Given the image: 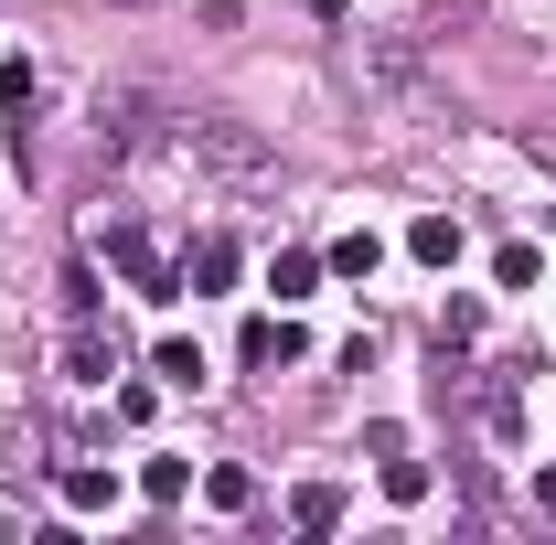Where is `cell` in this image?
Listing matches in <instances>:
<instances>
[{
	"instance_id": "8992f818",
	"label": "cell",
	"mask_w": 556,
	"mask_h": 545,
	"mask_svg": "<svg viewBox=\"0 0 556 545\" xmlns=\"http://www.w3.org/2000/svg\"><path fill=\"white\" fill-rule=\"evenodd\" d=\"M289 524H300V535H332V524H343V492H332V481H300V492H289Z\"/></svg>"
},
{
	"instance_id": "5bb4252c",
	"label": "cell",
	"mask_w": 556,
	"mask_h": 545,
	"mask_svg": "<svg viewBox=\"0 0 556 545\" xmlns=\"http://www.w3.org/2000/svg\"><path fill=\"white\" fill-rule=\"evenodd\" d=\"M204 503H214V514H247V503H257V481H247V471H236V460H225V471L204 481Z\"/></svg>"
},
{
	"instance_id": "3957f363",
	"label": "cell",
	"mask_w": 556,
	"mask_h": 545,
	"mask_svg": "<svg viewBox=\"0 0 556 545\" xmlns=\"http://www.w3.org/2000/svg\"><path fill=\"white\" fill-rule=\"evenodd\" d=\"M108 268L129 278L139 300H182V278H172V257H161V246H150L139 225H118V236H108Z\"/></svg>"
},
{
	"instance_id": "52a82bcc",
	"label": "cell",
	"mask_w": 556,
	"mask_h": 545,
	"mask_svg": "<svg viewBox=\"0 0 556 545\" xmlns=\"http://www.w3.org/2000/svg\"><path fill=\"white\" fill-rule=\"evenodd\" d=\"M407 257H417V268H450V257H460V225H450V214H417V225H407Z\"/></svg>"
},
{
	"instance_id": "7c38bea8",
	"label": "cell",
	"mask_w": 556,
	"mask_h": 545,
	"mask_svg": "<svg viewBox=\"0 0 556 545\" xmlns=\"http://www.w3.org/2000/svg\"><path fill=\"white\" fill-rule=\"evenodd\" d=\"M375 257H386L375 236H332V257H321V268H332V278H375Z\"/></svg>"
},
{
	"instance_id": "30bf717a",
	"label": "cell",
	"mask_w": 556,
	"mask_h": 545,
	"mask_svg": "<svg viewBox=\"0 0 556 545\" xmlns=\"http://www.w3.org/2000/svg\"><path fill=\"white\" fill-rule=\"evenodd\" d=\"M268 289H278V300H311V289H321V257H311V246H289V257L268 268Z\"/></svg>"
},
{
	"instance_id": "9a60e30c",
	"label": "cell",
	"mask_w": 556,
	"mask_h": 545,
	"mask_svg": "<svg viewBox=\"0 0 556 545\" xmlns=\"http://www.w3.org/2000/svg\"><path fill=\"white\" fill-rule=\"evenodd\" d=\"M65 503H75V514H108V503H118V481H108V471H65Z\"/></svg>"
},
{
	"instance_id": "277c9868",
	"label": "cell",
	"mask_w": 556,
	"mask_h": 545,
	"mask_svg": "<svg viewBox=\"0 0 556 545\" xmlns=\"http://www.w3.org/2000/svg\"><path fill=\"white\" fill-rule=\"evenodd\" d=\"M150 129V86H97V150H129Z\"/></svg>"
},
{
	"instance_id": "5b68a950",
	"label": "cell",
	"mask_w": 556,
	"mask_h": 545,
	"mask_svg": "<svg viewBox=\"0 0 556 545\" xmlns=\"http://www.w3.org/2000/svg\"><path fill=\"white\" fill-rule=\"evenodd\" d=\"M65 375H75V385H108V375H118V342L97 332V321H75V342H65Z\"/></svg>"
},
{
	"instance_id": "7a4b0ae2",
	"label": "cell",
	"mask_w": 556,
	"mask_h": 545,
	"mask_svg": "<svg viewBox=\"0 0 556 545\" xmlns=\"http://www.w3.org/2000/svg\"><path fill=\"white\" fill-rule=\"evenodd\" d=\"M353 75H364L375 97H396V107H428V54H417V33H353Z\"/></svg>"
},
{
	"instance_id": "8fae6325",
	"label": "cell",
	"mask_w": 556,
	"mask_h": 545,
	"mask_svg": "<svg viewBox=\"0 0 556 545\" xmlns=\"http://www.w3.org/2000/svg\"><path fill=\"white\" fill-rule=\"evenodd\" d=\"M150 375H161V385H204V353H193V342L172 332L161 353H150Z\"/></svg>"
},
{
	"instance_id": "9c48e42d",
	"label": "cell",
	"mask_w": 556,
	"mask_h": 545,
	"mask_svg": "<svg viewBox=\"0 0 556 545\" xmlns=\"http://www.w3.org/2000/svg\"><path fill=\"white\" fill-rule=\"evenodd\" d=\"M247 364H300V321H247Z\"/></svg>"
},
{
	"instance_id": "ba28073f",
	"label": "cell",
	"mask_w": 556,
	"mask_h": 545,
	"mask_svg": "<svg viewBox=\"0 0 556 545\" xmlns=\"http://www.w3.org/2000/svg\"><path fill=\"white\" fill-rule=\"evenodd\" d=\"M236 278V236H204L193 257H182V289H225Z\"/></svg>"
},
{
	"instance_id": "4fadbf2b",
	"label": "cell",
	"mask_w": 556,
	"mask_h": 545,
	"mask_svg": "<svg viewBox=\"0 0 556 545\" xmlns=\"http://www.w3.org/2000/svg\"><path fill=\"white\" fill-rule=\"evenodd\" d=\"M386 503H428V460H407V449H386Z\"/></svg>"
},
{
	"instance_id": "6da1fadb",
	"label": "cell",
	"mask_w": 556,
	"mask_h": 545,
	"mask_svg": "<svg viewBox=\"0 0 556 545\" xmlns=\"http://www.w3.org/2000/svg\"><path fill=\"white\" fill-rule=\"evenodd\" d=\"M172 139H182V161H193L204 182H225V193H278V150L247 129V118H182Z\"/></svg>"
}]
</instances>
